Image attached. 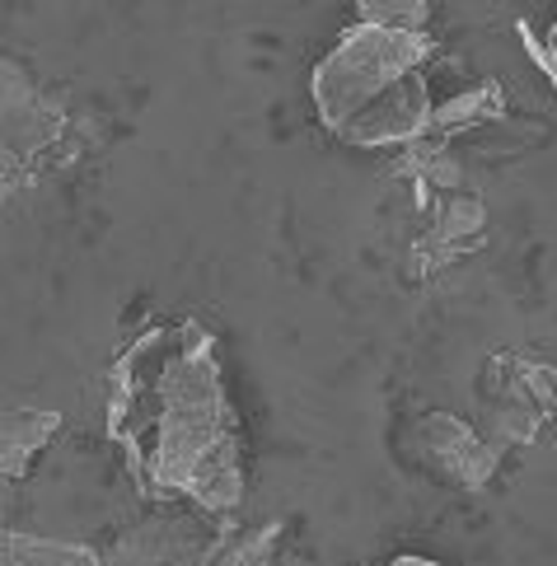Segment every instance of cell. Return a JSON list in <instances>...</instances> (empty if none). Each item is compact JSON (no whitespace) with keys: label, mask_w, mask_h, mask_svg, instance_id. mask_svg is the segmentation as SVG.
<instances>
[{"label":"cell","mask_w":557,"mask_h":566,"mask_svg":"<svg viewBox=\"0 0 557 566\" xmlns=\"http://www.w3.org/2000/svg\"><path fill=\"white\" fill-rule=\"evenodd\" d=\"M113 431L132 444L136 469L165 496L230 520L244 501L239 436L216 370V342L183 323L150 333L117 366Z\"/></svg>","instance_id":"cell-1"},{"label":"cell","mask_w":557,"mask_h":566,"mask_svg":"<svg viewBox=\"0 0 557 566\" xmlns=\"http://www.w3.org/2000/svg\"><path fill=\"white\" fill-rule=\"evenodd\" d=\"M427 33L356 24L314 71L318 117L351 146H417L431 132Z\"/></svg>","instance_id":"cell-2"},{"label":"cell","mask_w":557,"mask_h":566,"mask_svg":"<svg viewBox=\"0 0 557 566\" xmlns=\"http://www.w3.org/2000/svg\"><path fill=\"white\" fill-rule=\"evenodd\" d=\"M221 548V520L207 511H165L117 538L113 566H211Z\"/></svg>","instance_id":"cell-3"},{"label":"cell","mask_w":557,"mask_h":566,"mask_svg":"<svg viewBox=\"0 0 557 566\" xmlns=\"http://www.w3.org/2000/svg\"><path fill=\"white\" fill-rule=\"evenodd\" d=\"M66 132V113L48 104L43 90L19 71L6 66V159L14 165H38Z\"/></svg>","instance_id":"cell-4"},{"label":"cell","mask_w":557,"mask_h":566,"mask_svg":"<svg viewBox=\"0 0 557 566\" xmlns=\"http://www.w3.org/2000/svg\"><path fill=\"white\" fill-rule=\"evenodd\" d=\"M417 440H422V459L431 463L445 482H464V488H483V482L496 473V450L483 444L469 427H460L454 417H427L417 427Z\"/></svg>","instance_id":"cell-5"},{"label":"cell","mask_w":557,"mask_h":566,"mask_svg":"<svg viewBox=\"0 0 557 566\" xmlns=\"http://www.w3.org/2000/svg\"><path fill=\"white\" fill-rule=\"evenodd\" d=\"M56 427H62L56 412H33V408L6 412V478H24L29 459L43 450Z\"/></svg>","instance_id":"cell-6"},{"label":"cell","mask_w":557,"mask_h":566,"mask_svg":"<svg viewBox=\"0 0 557 566\" xmlns=\"http://www.w3.org/2000/svg\"><path fill=\"white\" fill-rule=\"evenodd\" d=\"M6 566H104V562H98L90 548H75V543L6 534Z\"/></svg>","instance_id":"cell-7"},{"label":"cell","mask_w":557,"mask_h":566,"mask_svg":"<svg viewBox=\"0 0 557 566\" xmlns=\"http://www.w3.org/2000/svg\"><path fill=\"white\" fill-rule=\"evenodd\" d=\"M272 543H276V530H253L239 543H225L211 566H272Z\"/></svg>","instance_id":"cell-8"},{"label":"cell","mask_w":557,"mask_h":566,"mask_svg":"<svg viewBox=\"0 0 557 566\" xmlns=\"http://www.w3.org/2000/svg\"><path fill=\"white\" fill-rule=\"evenodd\" d=\"M389 566H435V562H422V557H398V562H389Z\"/></svg>","instance_id":"cell-9"}]
</instances>
